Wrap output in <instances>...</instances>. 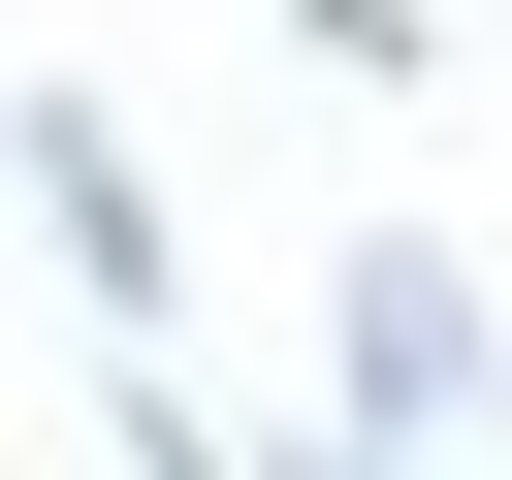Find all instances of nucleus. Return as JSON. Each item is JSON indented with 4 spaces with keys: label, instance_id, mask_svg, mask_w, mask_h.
I'll list each match as a JSON object with an SVG mask.
<instances>
[{
    "label": "nucleus",
    "instance_id": "f257e3e1",
    "mask_svg": "<svg viewBox=\"0 0 512 480\" xmlns=\"http://www.w3.org/2000/svg\"><path fill=\"white\" fill-rule=\"evenodd\" d=\"M320 352H352V384H320L352 448H480V416H512V320H480L448 256H352V288H320Z\"/></svg>",
    "mask_w": 512,
    "mask_h": 480
},
{
    "label": "nucleus",
    "instance_id": "f03ea898",
    "mask_svg": "<svg viewBox=\"0 0 512 480\" xmlns=\"http://www.w3.org/2000/svg\"><path fill=\"white\" fill-rule=\"evenodd\" d=\"M0 192H32L64 256H96V320H160V288H192V256H160V192H128V128H96L64 64H0Z\"/></svg>",
    "mask_w": 512,
    "mask_h": 480
}]
</instances>
